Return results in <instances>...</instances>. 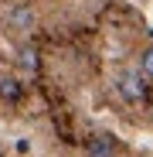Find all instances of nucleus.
I'll list each match as a JSON object with an SVG mask.
<instances>
[{
    "mask_svg": "<svg viewBox=\"0 0 153 157\" xmlns=\"http://www.w3.org/2000/svg\"><path fill=\"white\" fill-rule=\"evenodd\" d=\"M116 89L126 102H140V99H146V78L140 75V68H129L116 78Z\"/></svg>",
    "mask_w": 153,
    "mask_h": 157,
    "instance_id": "f257e3e1",
    "label": "nucleus"
},
{
    "mask_svg": "<svg viewBox=\"0 0 153 157\" xmlns=\"http://www.w3.org/2000/svg\"><path fill=\"white\" fill-rule=\"evenodd\" d=\"M4 24H7L10 31H17V34H27V31H34L38 14H34V7H27V4H14V7L4 14Z\"/></svg>",
    "mask_w": 153,
    "mask_h": 157,
    "instance_id": "f03ea898",
    "label": "nucleus"
},
{
    "mask_svg": "<svg viewBox=\"0 0 153 157\" xmlns=\"http://www.w3.org/2000/svg\"><path fill=\"white\" fill-rule=\"evenodd\" d=\"M85 157H119V147L109 133H95L85 140Z\"/></svg>",
    "mask_w": 153,
    "mask_h": 157,
    "instance_id": "7ed1b4c3",
    "label": "nucleus"
},
{
    "mask_svg": "<svg viewBox=\"0 0 153 157\" xmlns=\"http://www.w3.org/2000/svg\"><path fill=\"white\" fill-rule=\"evenodd\" d=\"M136 68H140V75H143V78H153V44H143V48H140Z\"/></svg>",
    "mask_w": 153,
    "mask_h": 157,
    "instance_id": "20e7f679",
    "label": "nucleus"
},
{
    "mask_svg": "<svg viewBox=\"0 0 153 157\" xmlns=\"http://www.w3.org/2000/svg\"><path fill=\"white\" fill-rule=\"evenodd\" d=\"M20 65H24V68H34V65H38V51H34V48H24V51H20Z\"/></svg>",
    "mask_w": 153,
    "mask_h": 157,
    "instance_id": "39448f33",
    "label": "nucleus"
}]
</instances>
